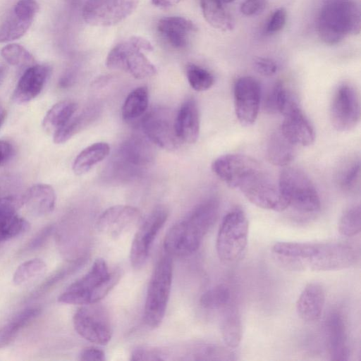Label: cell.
Returning <instances> with one entry per match:
<instances>
[{"label":"cell","instance_id":"39","mask_svg":"<svg viewBox=\"0 0 361 361\" xmlns=\"http://www.w3.org/2000/svg\"><path fill=\"white\" fill-rule=\"evenodd\" d=\"M47 269L46 263L41 259L35 258L20 264L13 276V283L20 286L42 276Z\"/></svg>","mask_w":361,"mask_h":361},{"label":"cell","instance_id":"27","mask_svg":"<svg viewBox=\"0 0 361 361\" xmlns=\"http://www.w3.org/2000/svg\"><path fill=\"white\" fill-rule=\"evenodd\" d=\"M13 204L0 205V243L9 240L30 229V223L17 214Z\"/></svg>","mask_w":361,"mask_h":361},{"label":"cell","instance_id":"32","mask_svg":"<svg viewBox=\"0 0 361 361\" xmlns=\"http://www.w3.org/2000/svg\"><path fill=\"white\" fill-rule=\"evenodd\" d=\"M200 2L204 18L210 25L221 31L233 28V19L224 8L222 0H200Z\"/></svg>","mask_w":361,"mask_h":361},{"label":"cell","instance_id":"14","mask_svg":"<svg viewBox=\"0 0 361 361\" xmlns=\"http://www.w3.org/2000/svg\"><path fill=\"white\" fill-rule=\"evenodd\" d=\"M139 0H87L82 8L86 23L97 27L114 25L128 17Z\"/></svg>","mask_w":361,"mask_h":361},{"label":"cell","instance_id":"26","mask_svg":"<svg viewBox=\"0 0 361 361\" xmlns=\"http://www.w3.org/2000/svg\"><path fill=\"white\" fill-rule=\"evenodd\" d=\"M33 16L24 13L14 5L12 11L0 24V43L23 37L32 25Z\"/></svg>","mask_w":361,"mask_h":361},{"label":"cell","instance_id":"15","mask_svg":"<svg viewBox=\"0 0 361 361\" xmlns=\"http://www.w3.org/2000/svg\"><path fill=\"white\" fill-rule=\"evenodd\" d=\"M175 116L165 109H154L142 119L145 136L159 147L173 150L180 143L175 130Z\"/></svg>","mask_w":361,"mask_h":361},{"label":"cell","instance_id":"24","mask_svg":"<svg viewBox=\"0 0 361 361\" xmlns=\"http://www.w3.org/2000/svg\"><path fill=\"white\" fill-rule=\"evenodd\" d=\"M325 292L318 283H310L302 290L296 302L298 316L305 322L317 321L324 309Z\"/></svg>","mask_w":361,"mask_h":361},{"label":"cell","instance_id":"36","mask_svg":"<svg viewBox=\"0 0 361 361\" xmlns=\"http://www.w3.org/2000/svg\"><path fill=\"white\" fill-rule=\"evenodd\" d=\"M221 334L226 345L236 348L242 339L243 329L240 317L235 309L228 310L221 322Z\"/></svg>","mask_w":361,"mask_h":361},{"label":"cell","instance_id":"23","mask_svg":"<svg viewBox=\"0 0 361 361\" xmlns=\"http://www.w3.org/2000/svg\"><path fill=\"white\" fill-rule=\"evenodd\" d=\"M157 29L161 37L173 47L187 46L190 36L197 30L189 19L180 16L165 17L159 20Z\"/></svg>","mask_w":361,"mask_h":361},{"label":"cell","instance_id":"9","mask_svg":"<svg viewBox=\"0 0 361 361\" xmlns=\"http://www.w3.org/2000/svg\"><path fill=\"white\" fill-rule=\"evenodd\" d=\"M153 157L152 148L145 139L130 137L121 144L111 161L109 172L119 180L134 178L151 164Z\"/></svg>","mask_w":361,"mask_h":361},{"label":"cell","instance_id":"52","mask_svg":"<svg viewBox=\"0 0 361 361\" xmlns=\"http://www.w3.org/2000/svg\"><path fill=\"white\" fill-rule=\"evenodd\" d=\"M76 72L75 70L71 69L67 71L59 80V85L63 88L71 86L75 81Z\"/></svg>","mask_w":361,"mask_h":361},{"label":"cell","instance_id":"12","mask_svg":"<svg viewBox=\"0 0 361 361\" xmlns=\"http://www.w3.org/2000/svg\"><path fill=\"white\" fill-rule=\"evenodd\" d=\"M169 216L167 208L156 207L143 220L132 242L130 260L133 268L139 269L145 264L150 248Z\"/></svg>","mask_w":361,"mask_h":361},{"label":"cell","instance_id":"38","mask_svg":"<svg viewBox=\"0 0 361 361\" xmlns=\"http://www.w3.org/2000/svg\"><path fill=\"white\" fill-rule=\"evenodd\" d=\"M85 261V257H80L53 272L31 293L30 300H34L48 292L61 281L75 272Z\"/></svg>","mask_w":361,"mask_h":361},{"label":"cell","instance_id":"5","mask_svg":"<svg viewBox=\"0 0 361 361\" xmlns=\"http://www.w3.org/2000/svg\"><path fill=\"white\" fill-rule=\"evenodd\" d=\"M152 44L145 38L137 36L116 44L109 53L106 66L113 70L125 71L136 79H144L154 75L155 66L142 53L151 51Z\"/></svg>","mask_w":361,"mask_h":361},{"label":"cell","instance_id":"25","mask_svg":"<svg viewBox=\"0 0 361 361\" xmlns=\"http://www.w3.org/2000/svg\"><path fill=\"white\" fill-rule=\"evenodd\" d=\"M55 203V191L47 184H35L27 189L23 196V205L35 216L50 214L54 209Z\"/></svg>","mask_w":361,"mask_h":361},{"label":"cell","instance_id":"3","mask_svg":"<svg viewBox=\"0 0 361 361\" xmlns=\"http://www.w3.org/2000/svg\"><path fill=\"white\" fill-rule=\"evenodd\" d=\"M120 278L121 270L110 271L106 262L98 258L84 276L59 296L58 301L79 305L99 302L116 285Z\"/></svg>","mask_w":361,"mask_h":361},{"label":"cell","instance_id":"44","mask_svg":"<svg viewBox=\"0 0 361 361\" xmlns=\"http://www.w3.org/2000/svg\"><path fill=\"white\" fill-rule=\"evenodd\" d=\"M186 75L190 87L197 92L209 90L214 82L209 71L195 64H189L187 66Z\"/></svg>","mask_w":361,"mask_h":361},{"label":"cell","instance_id":"51","mask_svg":"<svg viewBox=\"0 0 361 361\" xmlns=\"http://www.w3.org/2000/svg\"><path fill=\"white\" fill-rule=\"evenodd\" d=\"M13 147L6 140H0V166L7 162L13 154Z\"/></svg>","mask_w":361,"mask_h":361},{"label":"cell","instance_id":"49","mask_svg":"<svg viewBox=\"0 0 361 361\" xmlns=\"http://www.w3.org/2000/svg\"><path fill=\"white\" fill-rule=\"evenodd\" d=\"M52 231V226H47L42 228L27 245L25 250H33L40 247L50 236Z\"/></svg>","mask_w":361,"mask_h":361},{"label":"cell","instance_id":"2","mask_svg":"<svg viewBox=\"0 0 361 361\" xmlns=\"http://www.w3.org/2000/svg\"><path fill=\"white\" fill-rule=\"evenodd\" d=\"M219 211V201L216 198H209L200 203L185 218L174 224L164 241L168 255L185 257L196 252L214 224Z\"/></svg>","mask_w":361,"mask_h":361},{"label":"cell","instance_id":"33","mask_svg":"<svg viewBox=\"0 0 361 361\" xmlns=\"http://www.w3.org/2000/svg\"><path fill=\"white\" fill-rule=\"evenodd\" d=\"M23 194L20 177L11 173L0 174V205L13 204L19 208L23 205Z\"/></svg>","mask_w":361,"mask_h":361},{"label":"cell","instance_id":"29","mask_svg":"<svg viewBox=\"0 0 361 361\" xmlns=\"http://www.w3.org/2000/svg\"><path fill=\"white\" fill-rule=\"evenodd\" d=\"M39 307L25 308L15 316L6 324L0 327V348H5L12 343L19 332L29 323L37 318L41 313Z\"/></svg>","mask_w":361,"mask_h":361},{"label":"cell","instance_id":"7","mask_svg":"<svg viewBox=\"0 0 361 361\" xmlns=\"http://www.w3.org/2000/svg\"><path fill=\"white\" fill-rule=\"evenodd\" d=\"M249 224L245 212L240 207L231 209L224 216L216 241L219 259L231 264L240 259L247 245Z\"/></svg>","mask_w":361,"mask_h":361},{"label":"cell","instance_id":"35","mask_svg":"<svg viewBox=\"0 0 361 361\" xmlns=\"http://www.w3.org/2000/svg\"><path fill=\"white\" fill-rule=\"evenodd\" d=\"M337 182L342 190L347 193H356L360 188V162L359 158L348 160L341 167Z\"/></svg>","mask_w":361,"mask_h":361},{"label":"cell","instance_id":"21","mask_svg":"<svg viewBox=\"0 0 361 361\" xmlns=\"http://www.w3.org/2000/svg\"><path fill=\"white\" fill-rule=\"evenodd\" d=\"M325 334L330 359L348 360L350 350L348 334L343 315L337 311L329 314L325 320Z\"/></svg>","mask_w":361,"mask_h":361},{"label":"cell","instance_id":"13","mask_svg":"<svg viewBox=\"0 0 361 361\" xmlns=\"http://www.w3.org/2000/svg\"><path fill=\"white\" fill-rule=\"evenodd\" d=\"M360 119V103L356 89L343 83L335 91L330 105V120L338 131L353 129Z\"/></svg>","mask_w":361,"mask_h":361},{"label":"cell","instance_id":"43","mask_svg":"<svg viewBox=\"0 0 361 361\" xmlns=\"http://www.w3.org/2000/svg\"><path fill=\"white\" fill-rule=\"evenodd\" d=\"M293 97L281 82H277L267 94L264 107L269 113H281L282 110Z\"/></svg>","mask_w":361,"mask_h":361},{"label":"cell","instance_id":"17","mask_svg":"<svg viewBox=\"0 0 361 361\" xmlns=\"http://www.w3.org/2000/svg\"><path fill=\"white\" fill-rule=\"evenodd\" d=\"M261 167L253 158L237 154L222 155L212 164L215 175L231 188H238L248 176Z\"/></svg>","mask_w":361,"mask_h":361},{"label":"cell","instance_id":"37","mask_svg":"<svg viewBox=\"0 0 361 361\" xmlns=\"http://www.w3.org/2000/svg\"><path fill=\"white\" fill-rule=\"evenodd\" d=\"M74 115L53 135V139L55 143H64L79 133L93 120V118L95 116V110L90 109L83 111L76 116Z\"/></svg>","mask_w":361,"mask_h":361},{"label":"cell","instance_id":"40","mask_svg":"<svg viewBox=\"0 0 361 361\" xmlns=\"http://www.w3.org/2000/svg\"><path fill=\"white\" fill-rule=\"evenodd\" d=\"M230 299L231 291L228 286L219 284L205 291L200 297V302L205 309L216 310L225 307Z\"/></svg>","mask_w":361,"mask_h":361},{"label":"cell","instance_id":"42","mask_svg":"<svg viewBox=\"0 0 361 361\" xmlns=\"http://www.w3.org/2000/svg\"><path fill=\"white\" fill-rule=\"evenodd\" d=\"M1 55L6 61L12 66L29 68L36 64L34 56L20 44L6 45L1 49Z\"/></svg>","mask_w":361,"mask_h":361},{"label":"cell","instance_id":"20","mask_svg":"<svg viewBox=\"0 0 361 361\" xmlns=\"http://www.w3.org/2000/svg\"><path fill=\"white\" fill-rule=\"evenodd\" d=\"M50 68L35 64L27 68L19 79L12 99L18 104H25L37 97L43 90L50 75Z\"/></svg>","mask_w":361,"mask_h":361},{"label":"cell","instance_id":"56","mask_svg":"<svg viewBox=\"0 0 361 361\" xmlns=\"http://www.w3.org/2000/svg\"><path fill=\"white\" fill-rule=\"evenodd\" d=\"M234 0H222L223 3L228 4L233 2Z\"/></svg>","mask_w":361,"mask_h":361},{"label":"cell","instance_id":"18","mask_svg":"<svg viewBox=\"0 0 361 361\" xmlns=\"http://www.w3.org/2000/svg\"><path fill=\"white\" fill-rule=\"evenodd\" d=\"M140 211L132 206L115 205L99 217L97 227L103 235L116 239L130 231L141 220Z\"/></svg>","mask_w":361,"mask_h":361},{"label":"cell","instance_id":"10","mask_svg":"<svg viewBox=\"0 0 361 361\" xmlns=\"http://www.w3.org/2000/svg\"><path fill=\"white\" fill-rule=\"evenodd\" d=\"M73 322L76 332L90 343L106 345L111 338L109 313L99 302L81 305L75 312Z\"/></svg>","mask_w":361,"mask_h":361},{"label":"cell","instance_id":"6","mask_svg":"<svg viewBox=\"0 0 361 361\" xmlns=\"http://www.w3.org/2000/svg\"><path fill=\"white\" fill-rule=\"evenodd\" d=\"M173 263L170 255L163 256L156 264L147 288L144 320L151 329L161 323L166 310L172 284Z\"/></svg>","mask_w":361,"mask_h":361},{"label":"cell","instance_id":"11","mask_svg":"<svg viewBox=\"0 0 361 361\" xmlns=\"http://www.w3.org/2000/svg\"><path fill=\"white\" fill-rule=\"evenodd\" d=\"M238 188L252 204L262 209L281 212L288 207L278 183L262 167L247 176Z\"/></svg>","mask_w":361,"mask_h":361},{"label":"cell","instance_id":"22","mask_svg":"<svg viewBox=\"0 0 361 361\" xmlns=\"http://www.w3.org/2000/svg\"><path fill=\"white\" fill-rule=\"evenodd\" d=\"M174 125L180 142L192 144L197 141L200 134V114L194 99H188L181 104L175 116Z\"/></svg>","mask_w":361,"mask_h":361},{"label":"cell","instance_id":"31","mask_svg":"<svg viewBox=\"0 0 361 361\" xmlns=\"http://www.w3.org/2000/svg\"><path fill=\"white\" fill-rule=\"evenodd\" d=\"M77 109L78 104L71 100H63L55 104L44 118L42 122L44 130L54 135L69 121Z\"/></svg>","mask_w":361,"mask_h":361},{"label":"cell","instance_id":"34","mask_svg":"<svg viewBox=\"0 0 361 361\" xmlns=\"http://www.w3.org/2000/svg\"><path fill=\"white\" fill-rule=\"evenodd\" d=\"M149 93L146 87H138L127 96L121 109L126 121L135 120L142 116L148 107Z\"/></svg>","mask_w":361,"mask_h":361},{"label":"cell","instance_id":"50","mask_svg":"<svg viewBox=\"0 0 361 361\" xmlns=\"http://www.w3.org/2000/svg\"><path fill=\"white\" fill-rule=\"evenodd\" d=\"M79 357L82 361H103L105 359L104 353L95 347H87L82 349Z\"/></svg>","mask_w":361,"mask_h":361},{"label":"cell","instance_id":"55","mask_svg":"<svg viewBox=\"0 0 361 361\" xmlns=\"http://www.w3.org/2000/svg\"><path fill=\"white\" fill-rule=\"evenodd\" d=\"M4 69L2 67H0V80L4 75Z\"/></svg>","mask_w":361,"mask_h":361},{"label":"cell","instance_id":"28","mask_svg":"<svg viewBox=\"0 0 361 361\" xmlns=\"http://www.w3.org/2000/svg\"><path fill=\"white\" fill-rule=\"evenodd\" d=\"M296 146L279 128L269 139L267 149L268 159L274 165L286 166L294 159Z\"/></svg>","mask_w":361,"mask_h":361},{"label":"cell","instance_id":"8","mask_svg":"<svg viewBox=\"0 0 361 361\" xmlns=\"http://www.w3.org/2000/svg\"><path fill=\"white\" fill-rule=\"evenodd\" d=\"M278 185L288 207L302 213H314L320 209L318 192L303 171L291 167L284 169L280 173Z\"/></svg>","mask_w":361,"mask_h":361},{"label":"cell","instance_id":"41","mask_svg":"<svg viewBox=\"0 0 361 361\" xmlns=\"http://www.w3.org/2000/svg\"><path fill=\"white\" fill-rule=\"evenodd\" d=\"M338 230L341 235L353 237L361 231V209L360 205L352 206L345 209L341 216Z\"/></svg>","mask_w":361,"mask_h":361},{"label":"cell","instance_id":"16","mask_svg":"<svg viewBox=\"0 0 361 361\" xmlns=\"http://www.w3.org/2000/svg\"><path fill=\"white\" fill-rule=\"evenodd\" d=\"M234 107L236 117L243 126L252 125L257 119L261 88L259 82L250 76L238 78L233 87Z\"/></svg>","mask_w":361,"mask_h":361},{"label":"cell","instance_id":"46","mask_svg":"<svg viewBox=\"0 0 361 361\" xmlns=\"http://www.w3.org/2000/svg\"><path fill=\"white\" fill-rule=\"evenodd\" d=\"M130 360L135 361L164 360L163 354L157 350L139 347L132 351Z\"/></svg>","mask_w":361,"mask_h":361},{"label":"cell","instance_id":"30","mask_svg":"<svg viewBox=\"0 0 361 361\" xmlns=\"http://www.w3.org/2000/svg\"><path fill=\"white\" fill-rule=\"evenodd\" d=\"M109 145L99 142L87 147L75 159L73 171L78 176L88 172L94 165L104 160L109 154Z\"/></svg>","mask_w":361,"mask_h":361},{"label":"cell","instance_id":"47","mask_svg":"<svg viewBox=\"0 0 361 361\" xmlns=\"http://www.w3.org/2000/svg\"><path fill=\"white\" fill-rule=\"evenodd\" d=\"M253 65L256 71L264 76L273 75L276 73L278 68L274 61L266 57L255 58L253 61Z\"/></svg>","mask_w":361,"mask_h":361},{"label":"cell","instance_id":"19","mask_svg":"<svg viewBox=\"0 0 361 361\" xmlns=\"http://www.w3.org/2000/svg\"><path fill=\"white\" fill-rule=\"evenodd\" d=\"M283 119L279 130L295 145L309 146L314 140L312 126L293 97L281 113Z\"/></svg>","mask_w":361,"mask_h":361},{"label":"cell","instance_id":"1","mask_svg":"<svg viewBox=\"0 0 361 361\" xmlns=\"http://www.w3.org/2000/svg\"><path fill=\"white\" fill-rule=\"evenodd\" d=\"M271 253L283 267L298 271L341 270L357 259L354 247L341 243L278 242L271 247Z\"/></svg>","mask_w":361,"mask_h":361},{"label":"cell","instance_id":"45","mask_svg":"<svg viewBox=\"0 0 361 361\" xmlns=\"http://www.w3.org/2000/svg\"><path fill=\"white\" fill-rule=\"evenodd\" d=\"M286 19L287 12L284 8L276 9L267 23L266 32L273 34L280 31L284 27Z\"/></svg>","mask_w":361,"mask_h":361},{"label":"cell","instance_id":"53","mask_svg":"<svg viewBox=\"0 0 361 361\" xmlns=\"http://www.w3.org/2000/svg\"><path fill=\"white\" fill-rule=\"evenodd\" d=\"M182 0H151L152 4L159 8H169L179 4Z\"/></svg>","mask_w":361,"mask_h":361},{"label":"cell","instance_id":"4","mask_svg":"<svg viewBox=\"0 0 361 361\" xmlns=\"http://www.w3.org/2000/svg\"><path fill=\"white\" fill-rule=\"evenodd\" d=\"M360 12L353 0H327L319 14L317 31L320 39L333 45L349 35L360 31Z\"/></svg>","mask_w":361,"mask_h":361},{"label":"cell","instance_id":"54","mask_svg":"<svg viewBox=\"0 0 361 361\" xmlns=\"http://www.w3.org/2000/svg\"><path fill=\"white\" fill-rule=\"evenodd\" d=\"M6 117V111L4 107L0 104V128L4 124Z\"/></svg>","mask_w":361,"mask_h":361},{"label":"cell","instance_id":"48","mask_svg":"<svg viewBox=\"0 0 361 361\" xmlns=\"http://www.w3.org/2000/svg\"><path fill=\"white\" fill-rule=\"evenodd\" d=\"M267 0H245L240 6L241 13L251 16L261 13L267 6Z\"/></svg>","mask_w":361,"mask_h":361}]
</instances>
